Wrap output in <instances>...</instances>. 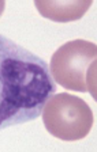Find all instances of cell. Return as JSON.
Masks as SVG:
<instances>
[{
    "label": "cell",
    "instance_id": "cell-1",
    "mask_svg": "<svg viewBox=\"0 0 97 152\" xmlns=\"http://www.w3.org/2000/svg\"><path fill=\"white\" fill-rule=\"evenodd\" d=\"M55 92L48 64L0 34V130L39 118Z\"/></svg>",
    "mask_w": 97,
    "mask_h": 152
},
{
    "label": "cell",
    "instance_id": "cell-2",
    "mask_svg": "<svg viewBox=\"0 0 97 152\" xmlns=\"http://www.w3.org/2000/svg\"><path fill=\"white\" fill-rule=\"evenodd\" d=\"M96 45L85 39L63 44L52 54L49 63L55 83L71 91H89L96 99Z\"/></svg>",
    "mask_w": 97,
    "mask_h": 152
},
{
    "label": "cell",
    "instance_id": "cell-3",
    "mask_svg": "<svg viewBox=\"0 0 97 152\" xmlns=\"http://www.w3.org/2000/svg\"><path fill=\"white\" fill-rule=\"evenodd\" d=\"M41 115L49 134L63 141H78L86 137L94 122L89 104L67 92H55L45 103Z\"/></svg>",
    "mask_w": 97,
    "mask_h": 152
},
{
    "label": "cell",
    "instance_id": "cell-4",
    "mask_svg": "<svg viewBox=\"0 0 97 152\" xmlns=\"http://www.w3.org/2000/svg\"><path fill=\"white\" fill-rule=\"evenodd\" d=\"M92 0H67V1H49V0H36L41 16L51 19L53 22L67 23L82 18L92 6Z\"/></svg>",
    "mask_w": 97,
    "mask_h": 152
},
{
    "label": "cell",
    "instance_id": "cell-5",
    "mask_svg": "<svg viewBox=\"0 0 97 152\" xmlns=\"http://www.w3.org/2000/svg\"><path fill=\"white\" fill-rule=\"evenodd\" d=\"M4 8H6V1H4V0H0V16L3 15Z\"/></svg>",
    "mask_w": 97,
    "mask_h": 152
}]
</instances>
